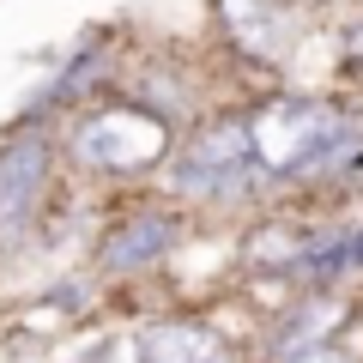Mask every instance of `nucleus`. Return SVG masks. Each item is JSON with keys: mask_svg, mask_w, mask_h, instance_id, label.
<instances>
[{"mask_svg": "<svg viewBox=\"0 0 363 363\" xmlns=\"http://www.w3.org/2000/svg\"><path fill=\"white\" fill-rule=\"evenodd\" d=\"M169 242H176V218L169 212H133V218H121L104 236V267L109 272H140L152 260H164Z\"/></svg>", "mask_w": 363, "mask_h": 363, "instance_id": "7", "label": "nucleus"}, {"mask_svg": "<svg viewBox=\"0 0 363 363\" xmlns=\"http://www.w3.org/2000/svg\"><path fill=\"white\" fill-rule=\"evenodd\" d=\"M255 157L267 176H315L333 157H351V128L315 97H279L255 121Z\"/></svg>", "mask_w": 363, "mask_h": 363, "instance_id": "1", "label": "nucleus"}, {"mask_svg": "<svg viewBox=\"0 0 363 363\" xmlns=\"http://www.w3.org/2000/svg\"><path fill=\"white\" fill-rule=\"evenodd\" d=\"M255 176H267L255 157V128L248 121H212L188 152L176 157V188L182 194H236Z\"/></svg>", "mask_w": 363, "mask_h": 363, "instance_id": "3", "label": "nucleus"}, {"mask_svg": "<svg viewBox=\"0 0 363 363\" xmlns=\"http://www.w3.org/2000/svg\"><path fill=\"white\" fill-rule=\"evenodd\" d=\"M351 61H357V67H363V25H357V30H351Z\"/></svg>", "mask_w": 363, "mask_h": 363, "instance_id": "10", "label": "nucleus"}, {"mask_svg": "<svg viewBox=\"0 0 363 363\" xmlns=\"http://www.w3.org/2000/svg\"><path fill=\"white\" fill-rule=\"evenodd\" d=\"M85 363H104V357H97V351H91V357H85Z\"/></svg>", "mask_w": 363, "mask_h": 363, "instance_id": "11", "label": "nucleus"}, {"mask_svg": "<svg viewBox=\"0 0 363 363\" xmlns=\"http://www.w3.org/2000/svg\"><path fill=\"white\" fill-rule=\"evenodd\" d=\"M73 152L85 157L91 169H116V176H133V169H152L157 157H169V121L152 116V109H104L91 116L85 128L73 133Z\"/></svg>", "mask_w": 363, "mask_h": 363, "instance_id": "2", "label": "nucleus"}, {"mask_svg": "<svg viewBox=\"0 0 363 363\" xmlns=\"http://www.w3.org/2000/svg\"><path fill=\"white\" fill-rule=\"evenodd\" d=\"M218 25L248 61H285L291 37H297V13L291 0H218Z\"/></svg>", "mask_w": 363, "mask_h": 363, "instance_id": "5", "label": "nucleus"}, {"mask_svg": "<svg viewBox=\"0 0 363 363\" xmlns=\"http://www.w3.org/2000/svg\"><path fill=\"white\" fill-rule=\"evenodd\" d=\"M339 315H345V309H339V303H327V297H321V303H297L285 321L272 327L267 351H272V357H303L309 345H327V333L339 327Z\"/></svg>", "mask_w": 363, "mask_h": 363, "instance_id": "8", "label": "nucleus"}, {"mask_svg": "<svg viewBox=\"0 0 363 363\" xmlns=\"http://www.w3.org/2000/svg\"><path fill=\"white\" fill-rule=\"evenodd\" d=\"M43 182H49V140L43 133H18L0 145V242H13L37 218Z\"/></svg>", "mask_w": 363, "mask_h": 363, "instance_id": "4", "label": "nucleus"}, {"mask_svg": "<svg viewBox=\"0 0 363 363\" xmlns=\"http://www.w3.org/2000/svg\"><path fill=\"white\" fill-rule=\"evenodd\" d=\"M133 363H224V339L206 321H152L133 339Z\"/></svg>", "mask_w": 363, "mask_h": 363, "instance_id": "6", "label": "nucleus"}, {"mask_svg": "<svg viewBox=\"0 0 363 363\" xmlns=\"http://www.w3.org/2000/svg\"><path fill=\"white\" fill-rule=\"evenodd\" d=\"M297 363H345V357H339V345H309Z\"/></svg>", "mask_w": 363, "mask_h": 363, "instance_id": "9", "label": "nucleus"}]
</instances>
